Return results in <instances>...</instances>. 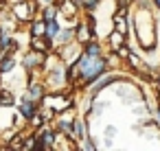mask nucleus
Listing matches in <instances>:
<instances>
[{
    "label": "nucleus",
    "instance_id": "obj_18",
    "mask_svg": "<svg viewBox=\"0 0 160 151\" xmlns=\"http://www.w3.org/2000/svg\"><path fill=\"white\" fill-rule=\"evenodd\" d=\"M153 2H156V7H158V9H160V0H153Z\"/></svg>",
    "mask_w": 160,
    "mask_h": 151
},
{
    "label": "nucleus",
    "instance_id": "obj_10",
    "mask_svg": "<svg viewBox=\"0 0 160 151\" xmlns=\"http://www.w3.org/2000/svg\"><path fill=\"white\" fill-rule=\"evenodd\" d=\"M13 64H16V61H13L11 57H7V59H5L2 64H0V72H9V70L13 68Z\"/></svg>",
    "mask_w": 160,
    "mask_h": 151
},
{
    "label": "nucleus",
    "instance_id": "obj_13",
    "mask_svg": "<svg viewBox=\"0 0 160 151\" xmlns=\"http://www.w3.org/2000/svg\"><path fill=\"white\" fill-rule=\"evenodd\" d=\"M112 44H114L116 48H118V46L123 44V33H121V31H116V33H112Z\"/></svg>",
    "mask_w": 160,
    "mask_h": 151
},
{
    "label": "nucleus",
    "instance_id": "obj_6",
    "mask_svg": "<svg viewBox=\"0 0 160 151\" xmlns=\"http://www.w3.org/2000/svg\"><path fill=\"white\" fill-rule=\"evenodd\" d=\"M42 61H44V55H42L40 51H35L33 55H29V57L24 59V66H27V68H33V66H38V64H42Z\"/></svg>",
    "mask_w": 160,
    "mask_h": 151
},
{
    "label": "nucleus",
    "instance_id": "obj_14",
    "mask_svg": "<svg viewBox=\"0 0 160 151\" xmlns=\"http://www.w3.org/2000/svg\"><path fill=\"white\" fill-rule=\"evenodd\" d=\"M116 31L125 33V22H123V18H121V16H116Z\"/></svg>",
    "mask_w": 160,
    "mask_h": 151
},
{
    "label": "nucleus",
    "instance_id": "obj_3",
    "mask_svg": "<svg viewBox=\"0 0 160 151\" xmlns=\"http://www.w3.org/2000/svg\"><path fill=\"white\" fill-rule=\"evenodd\" d=\"M46 103H51V105H53V110H57V112H62V110L70 107V101H68L66 96H51V99H46Z\"/></svg>",
    "mask_w": 160,
    "mask_h": 151
},
{
    "label": "nucleus",
    "instance_id": "obj_2",
    "mask_svg": "<svg viewBox=\"0 0 160 151\" xmlns=\"http://www.w3.org/2000/svg\"><path fill=\"white\" fill-rule=\"evenodd\" d=\"M31 46H33L35 51H40V53H44V51L51 48V37H48V35H35L33 42H31Z\"/></svg>",
    "mask_w": 160,
    "mask_h": 151
},
{
    "label": "nucleus",
    "instance_id": "obj_9",
    "mask_svg": "<svg viewBox=\"0 0 160 151\" xmlns=\"http://www.w3.org/2000/svg\"><path fill=\"white\" fill-rule=\"evenodd\" d=\"M59 33V27H57V22L51 18V20H46V33L44 35H48V37H53V35H57Z\"/></svg>",
    "mask_w": 160,
    "mask_h": 151
},
{
    "label": "nucleus",
    "instance_id": "obj_7",
    "mask_svg": "<svg viewBox=\"0 0 160 151\" xmlns=\"http://www.w3.org/2000/svg\"><path fill=\"white\" fill-rule=\"evenodd\" d=\"M13 13H16L20 20H29V13H31V2H27V5H18V7L13 9Z\"/></svg>",
    "mask_w": 160,
    "mask_h": 151
},
{
    "label": "nucleus",
    "instance_id": "obj_5",
    "mask_svg": "<svg viewBox=\"0 0 160 151\" xmlns=\"http://www.w3.org/2000/svg\"><path fill=\"white\" fill-rule=\"evenodd\" d=\"M40 144V149H51L53 147V142H55V134H51V131H44L42 136H40V140H38Z\"/></svg>",
    "mask_w": 160,
    "mask_h": 151
},
{
    "label": "nucleus",
    "instance_id": "obj_8",
    "mask_svg": "<svg viewBox=\"0 0 160 151\" xmlns=\"http://www.w3.org/2000/svg\"><path fill=\"white\" fill-rule=\"evenodd\" d=\"M90 35H92L90 27H79L77 29V40L79 42H90Z\"/></svg>",
    "mask_w": 160,
    "mask_h": 151
},
{
    "label": "nucleus",
    "instance_id": "obj_17",
    "mask_svg": "<svg viewBox=\"0 0 160 151\" xmlns=\"http://www.w3.org/2000/svg\"><path fill=\"white\" fill-rule=\"evenodd\" d=\"M53 16H55V9H46V11H44V18H46V20H51Z\"/></svg>",
    "mask_w": 160,
    "mask_h": 151
},
{
    "label": "nucleus",
    "instance_id": "obj_12",
    "mask_svg": "<svg viewBox=\"0 0 160 151\" xmlns=\"http://www.w3.org/2000/svg\"><path fill=\"white\" fill-rule=\"evenodd\" d=\"M42 33H46V24L35 22V24H33V35H42Z\"/></svg>",
    "mask_w": 160,
    "mask_h": 151
},
{
    "label": "nucleus",
    "instance_id": "obj_1",
    "mask_svg": "<svg viewBox=\"0 0 160 151\" xmlns=\"http://www.w3.org/2000/svg\"><path fill=\"white\" fill-rule=\"evenodd\" d=\"M79 83H90L92 79H97L99 75H103L105 70V61L97 55V57H90V55H83L79 61Z\"/></svg>",
    "mask_w": 160,
    "mask_h": 151
},
{
    "label": "nucleus",
    "instance_id": "obj_4",
    "mask_svg": "<svg viewBox=\"0 0 160 151\" xmlns=\"http://www.w3.org/2000/svg\"><path fill=\"white\" fill-rule=\"evenodd\" d=\"M20 112H22L27 118H33V116H35V101H33V99H31V101H29V99H24V101H22Z\"/></svg>",
    "mask_w": 160,
    "mask_h": 151
},
{
    "label": "nucleus",
    "instance_id": "obj_16",
    "mask_svg": "<svg viewBox=\"0 0 160 151\" xmlns=\"http://www.w3.org/2000/svg\"><path fill=\"white\" fill-rule=\"evenodd\" d=\"M70 37H72V31H64L62 33V42H68Z\"/></svg>",
    "mask_w": 160,
    "mask_h": 151
},
{
    "label": "nucleus",
    "instance_id": "obj_15",
    "mask_svg": "<svg viewBox=\"0 0 160 151\" xmlns=\"http://www.w3.org/2000/svg\"><path fill=\"white\" fill-rule=\"evenodd\" d=\"M31 96H42V88L40 85H33L31 88Z\"/></svg>",
    "mask_w": 160,
    "mask_h": 151
},
{
    "label": "nucleus",
    "instance_id": "obj_11",
    "mask_svg": "<svg viewBox=\"0 0 160 151\" xmlns=\"http://www.w3.org/2000/svg\"><path fill=\"white\" fill-rule=\"evenodd\" d=\"M99 53H101L99 44H88V48H86V55H90V57H97Z\"/></svg>",
    "mask_w": 160,
    "mask_h": 151
}]
</instances>
